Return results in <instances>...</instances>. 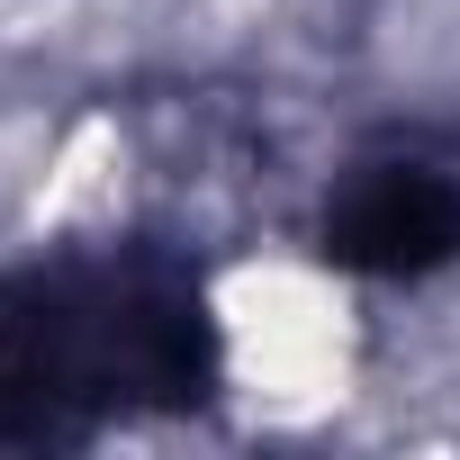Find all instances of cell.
<instances>
[{"label":"cell","instance_id":"cell-2","mask_svg":"<svg viewBox=\"0 0 460 460\" xmlns=\"http://www.w3.org/2000/svg\"><path fill=\"white\" fill-rule=\"evenodd\" d=\"M325 262L361 280H424L460 262V172L424 154H379L361 163L334 208H325Z\"/></svg>","mask_w":460,"mask_h":460},{"label":"cell","instance_id":"cell-1","mask_svg":"<svg viewBox=\"0 0 460 460\" xmlns=\"http://www.w3.org/2000/svg\"><path fill=\"white\" fill-rule=\"evenodd\" d=\"M0 370L82 433L127 406H199L217 388V325L163 262H64L0 289Z\"/></svg>","mask_w":460,"mask_h":460}]
</instances>
